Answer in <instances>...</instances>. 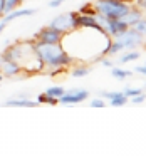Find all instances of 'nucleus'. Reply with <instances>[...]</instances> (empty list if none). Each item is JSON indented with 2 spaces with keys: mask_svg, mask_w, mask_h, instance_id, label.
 I'll return each instance as SVG.
<instances>
[{
  "mask_svg": "<svg viewBox=\"0 0 146 156\" xmlns=\"http://www.w3.org/2000/svg\"><path fill=\"white\" fill-rule=\"evenodd\" d=\"M34 51L42 66L52 69V72H61L72 62L71 54L62 47V44H44V42L34 41Z\"/></svg>",
  "mask_w": 146,
  "mask_h": 156,
  "instance_id": "nucleus-1",
  "label": "nucleus"
},
{
  "mask_svg": "<svg viewBox=\"0 0 146 156\" xmlns=\"http://www.w3.org/2000/svg\"><path fill=\"white\" fill-rule=\"evenodd\" d=\"M94 9L99 15L106 19H123L131 5L121 0H94Z\"/></svg>",
  "mask_w": 146,
  "mask_h": 156,
  "instance_id": "nucleus-2",
  "label": "nucleus"
},
{
  "mask_svg": "<svg viewBox=\"0 0 146 156\" xmlns=\"http://www.w3.org/2000/svg\"><path fill=\"white\" fill-rule=\"evenodd\" d=\"M76 15L77 12H67V14H61L55 19H52V22L49 25L57 30H61L62 34H69V32L76 30Z\"/></svg>",
  "mask_w": 146,
  "mask_h": 156,
  "instance_id": "nucleus-3",
  "label": "nucleus"
},
{
  "mask_svg": "<svg viewBox=\"0 0 146 156\" xmlns=\"http://www.w3.org/2000/svg\"><path fill=\"white\" fill-rule=\"evenodd\" d=\"M116 41L121 42L123 49H129V51H134L138 45L143 44V35L138 34V32L134 30L133 27H129L126 32H123V34H119L118 37H114Z\"/></svg>",
  "mask_w": 146,
  "mask_h": 156,
  "instance_id": "nucleus-4",
  "label": "nucleus"
},
{
  "mask_svg": "<svg viewBox=\"0 0 146 156\" xmlns=\"http://www.w3.org/2000/svg\"><path fill=\"white\" fill-rule=\"evenodd\" d=\"M62 39H64V34L51 25L41 29L35 34V42H44V44H61Z\"/></svg>",
  "mask_w": 146,
  "mask_h": 156,
  "instance_id": "nucleus-5",
  "label": "nucleus"
},
{
  "mask_svg": "<svg viewBox=\"0 0 146 156\" xmlns=\"http://www.w3.org/2000/svg\"><path fill=\"white\" fill-rule=\"evenodd\" d=\"M89 98V91L86 89H71V91H66L64 96L59 98V102L61 104H77V102H82Z\"/></svg>",
  "mask_w": 146,
  "mask_h": 156,
  "instance_id": "nucleus-6",
  "label": "nucleus"
},
{
  "mask_svg": "<svg viewBox=\"0 0 146 156\" xmlns=\"http://www.w3.org/2000/svg\"><path fill=\"white\" fill-rule=\"evenodd\" d=\"M0 69H2V74L7 76V77H12V76H17L19 72L22 71V67L14 61H2L0 64Z\"/></svg>",
  "mask_w": 146,
  "mask_h": 156,
  "instance_id": "nucleus-7",
  "label": "nucleus"
},
{
  "mask_svg": "<svg viewBox=\"0 0 146 156\" xmlns=\"http://www.w3.org/2000/svg\"><path fill=\"white\" fill-rule=\"evenodd\" d=\"M139 19H143V10H141V9H138V7H134V9L129 7V10L123 15V20H124L129 27H133Z\"/></svg>",
  "mask_w": 146,
  "mask_h": 156,
  "instance_id": "nucleus-8",
  "label": "nucleus"
},
{
  "mask_svg": "<svg viewBox=\"0 0 146 156\" xmlns=\"http://www.w3.org/2000/svg\"><path fill=\"white\" fill-rule=\"evenodd\" d=\"M35 12H37L35 9H22V10H12V12H9V14H5L4 20L9 24V22L14 20V19H19V17H27V15H34Z\"/></svg>",
  "mask_w": 146,
  "mask_h": 156,
  "instance_id": "nucleus-9",
  "label": "nucleus"
},
{
  "mask_svg": "<svg viewBox=\"0 0 146 156\" xmlns=\"http://www.w3.org/2000/svg\"><path fill=\"white\" fill-rule=\"evenodd\" d=\"M7 108H35L39 106V102L29 101V99H10V101L5 102Z\"/></svg>",
  "mask_w": 146,
  "mask_h": 156,
  "instance_id": "nucleus-10",
  "label": "nucleus"
},
{
  "mask_svg": "<svg viewBox=\"0 0 146 156\" xmlns=\"http://www.w3.org/2000/svg\"><path fill=\"white\" fill-rule=\"evenodd\" d=\"M64 87H61V86H54V87H49L47 91L44 92V94H47V96H51V98H55V99H59L61 96H64Z\"/></svg>",
  "mask_w": 146,
  "mask_h": 156,
  "instance_id": "nucleus-11",
  "label": "nucleus"
},
{
  "mask_svg": "<svg viewBox=\"0 0 146 156\" xmlns=\"http://www.w3.org/2000/svg\"><path fill=\"white\" fill-rule=\"evenodd\" d=\"M77 12H79V14H82V15H92V17H96V15H98V12H96V9H94V5H92V4L82 5Z\"/></svg>",
  "mask_w": 146,
  "mask_h": 156,
  "instance_id": "nucleus-12",
  "label": "nucleus"
},
{
  "mask_svg": "<svg viewBox=\"0 0 146 156\" xmlns=\"http://www.w3.org/2000/svg\"><path fill=\"white\" fill-rule=\"evenodd\" d=\"M20 2L22 0H4V10H5V14H9V12H12V10H15V9L20 5Z\"/></svg>",
  "mask_w": 146,
  "mask_h": 156,
  "instance_id": "nucleus-13",
  "label": "nucleus"
},
{
  "mask_svg": "<svg viewBox=\"0 0 146 156\" xmlns=\"http://www.w3.org/2000/svg\"><path fill=\"white\" fill-rule=\"evenodd\" d=\"M111 101V106H114V108H118V106H124L126 102H128V98H126L123 92H119L116 98H112V99H109Z\"/></svg>",
  "mask_w": 146,
  "mask_h": 156,
  "instance_id": "nucleus-14",
  "label": "nucleus"
},
{
  "mask_svg": "<svg viewBox=\"0 0 146 156\" xmlns=\"http://www.w3.org/2000/svg\"><path fill=\"white\" fill-rule=\"evenodd\" d=\"M133 29H134V30L138 32V34H141L143 37H144V35H146V19H144V17L139 19V20L136 22L134 25H133Z\"/></svg>",
  "mask_w": 146,
  "mask_h": 156,
  "instance_id": "nucleus-15",
  "label": "nucleus"
},
{
  "mask_svg": "<svg viewBox=\"0 0 146 156\" xmlns=\"http://www.w3.org/2000/svg\"><path fill=\"white\" fill-rule=\"evenodd\" d=\"M111 74L114 76L116 79H126L131 76V71H124V69H119V67H112Z\"/></svg>",
  "mask_w": 146,
  "mask_h": 156,
  "instance_id": "nucleus-16",
  "label": "nucleus"
},
{
  "mask_svg": "<svg viewBox=\"0 0 146 156\" xmlns=\"http://www.w3.org/2000/svg\"><path fill=\"white\" fill-rule=\"evenodd\" d=\"M136 59H139V52L138 51H129L121 57V62L124 64V62H131V61H136Z\"/></svg>",
  "mask_w": 146,
  "mask_h": 156,
  "instance_id": "nucleus-17",
  "label": "nucleus"
},
{
  "mask_svg": "<svg viewBox=\"0 0 146 156\" xmlns=\"http://www.w3.org/2000/svg\"><path fill=\"white\" fill-rule=\"evenodd\" d=\"M89 71H91V69H89L87 66H79V67H76L74 71H72V76H74V77H84V76L89 74Z\"/></svg>",
  "mask_w": 146,
  "mask_h": 156,
  "instance_id": "nucleus-18",
  "label": "nucleus"
},
{
  "mask_svg": "<svg viewBox=\"0 0 146 156\" xmlns=\"http://www.w3.org/2000/svg\"><path fill=\"white\" fill-rule=\"evenodd\" d=\"M37 102L39 104H42V102H45V104H57L59 102V99H55V98H51V96H47V94H41L39 96V99H37Z\"/></svg>",
  "mask_w": 146,
  "mask_h": 156,
  "instance_id": "nucleus-19",
  "label": "nucleus"
},
{
  "mask_svg": "<svg viewBox=\"0 0 146 156\" xmlns=\"http://www.w3.org/2000/svg\"><path fill=\"white\" fill-rule=\"evenodd\" d=\"M141 92H144V89H131V87H128V89L123 91V94H124L128 99H131V98H134V96L141 94Z\"/></svg>",
  "mask_w": 146,
  "mask_h": 156,
  "instance_id": "nucleus-20",
  "label": "nucleus"
},
{
  "mask_svg": "<svg viewBox=\"0 0 146 156\" xmlns=\"http://www.w3.org/2000/svg\"><path fill=\"white\" fill-rule=\"evenodd\" d=\"M144 99H146V94H144V92H141V94L131 98V102H133V104H141V102H144Z\"/></svg>",
  "mask_w": 146,
  "mask_h": 156,
  "instance_id": "nucleus-21",
  "label": "nucleus"
},
{
  "mask_svg": "<svg viewBox=\"0 0 146 156\" xmlns=\"http://www.w3.org/2000/svg\"><path fill=\"white\" fill-rule=\"evenodd\" d=\"M104 101L102 99H94V101H91V108H104Z\"/></svg>",
  "mask_w": 146,
  "mask_h": 156,
  "instance_id": "nucleus-22",
  "label": "nucleus"
},
{
  "mask_svg": "<svg viewBox=\"0 0 146 156\" xmlns=\"http://www.w3.org/2000/svg\"><path fill=\"white\" fill-rule=\"evenodd\" d=\"M99 61L102 62V66H104V67H112V62L109 61V59H106V57H101Z\"/></svg>",
  "mask_w": 146,
  "mask_h": 156,
  "instance_id": "nucleus-23",
  "label": "nucleus"
},
{
  "mask_svg": "<svg viewBox=\"0 0 146 156\" xmlns=\"http://www.w3.org/2000/svg\"><path fill=\"white\" fill-rule=\"evenodd\" d=\"M64 2H66V0H52V2H51L49 5H51L52 9H55V7H59V5H62Z\"/></svg>",
  "mask_w": 146,
  "mask_h": 156,
  "instance_id": "nucleus-24",
  "label": "nucleus"
},
{
  "mask_svg": "<svg viewBox=\"0 0 146 156\" xmlns=\"http://www.w3.org/2000/svg\"><path fill=\"white\" fill-rule=\"evenodd\" d=\"M136 72H139V74H144V76H146V66H138V67H136Z\"/></svg>",
  "mask_w": 146,
  "mask_h": 156,
  "instance_id": "nucleus-25",
  "label": "nucleus"
},
{
  "mask_svg": "<svg viewBox=\"0 0 146 156\" xmlns=\"http://www.w3.org/2000/svg\"><path fill=\"white\" fill-rule=\"evenodd\" d=\"M4 0H0V17H2V15H5V10H4Z\"/></svg>",
  "mask_w": 146,
  "mask_h": 156,
  "instance_id": "nucleus-26",
  "label": "nucleus"
},
{
  "mask_svg": "<svg viewBox=\"0 0 146 156\" xmlns=\"http://www.w3.org/2000/svg\"><path fill=\"white\" fill-rule=\"evenodd\" d=\"M5 27H7V22H5V20H2V22H0V34L4 32V29H5Z\"/></svg>",
  "mask_w": 146,
  "mask_h": 156,
  "instance_id": "nucleus-27",
  "label": "nucleus"
},
{
  "mask_svg": "<svg viewBox=\"0 0 146 156\" xmlns=\"http://www.w3.org/2000/svg\"><path fill=\"white\" fill-rule=\"evenodd\" d=\"M121 2H126V4H129V0H121ZM131 2H133V0H131Z\"/></svg>",
  "mask_w": 146,
  "mask_h": 156,
  "instance_id": "nucleus-28",
  "label": "nucleus"
},
{
  "mask_svg": "<svg viewBox=\"0 0 146 156\" xmlns=\"http://www.w3.org/2000/svg\"><path fill=\"white\" fill-rule=\"evenodd\" d=\"M2 79H4V74H0V81H2Z\"/></svg>",
  "mask_w": 146,
  "mask_h": 156,
  "instance_id": "nucleus-29",
  "label": "nucleus"
}]
</instances>
